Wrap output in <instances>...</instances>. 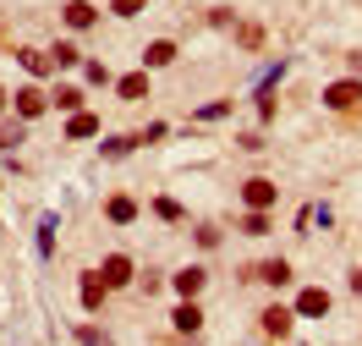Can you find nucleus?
<instances>
[{"label": "nucleus", "mask_w": 362, "mask_h": 346, "mask_svg": "<svg viewBox=\"0 0 362 346\" xmlns=\"http://www.w3.org/2000/svg\"><path fill=\"white\" fill-rule=\"evenodd\" d=\"M324 105H329V110H362V83H329V88H324Z\"/></svg>", "instance_id": "nucleus-1"}, {"label": "nucleus", "mask_w": 362, "mask_h": 346, "mask_svg": "<svg viewBox=\"0 0 362 346\" xmlns=\"http://www.w3.org/2000/svg\"><path fill=\"white\" fill-rule=\"evenodd\" d=\"M242 204L258 209V214H269V209H274V182H247V187H242Z\"/></svg>", "instance_id": "nucleus-2"}, {"label": "nucleus", "mask_w": 362, "mask_h": 346, "mask_svg": "<svg viewBox=\"0 0 362 346\" xmlns=\"http://www.w3.org/2000/svg\"><path fill=\"white\" fill-rule=\"evenodd\" d=\"M99 275H105V286H132V258H127V253H110Z\"/></svg>", "instance_id": "nucleus-3"}, {"label": "nucleus", "mask_w": 362, "mask_h": 346, "mask_svg": "<svg viewBox=\"0 0 362 346\" xmlns=\"http://www.w3.org/2000/svg\"><path fill=\"white\" fill-rule=\"evenodd\" d=\"M93 23H99V11H93L88 0H71L66 6V28L71 33H83V28H93Z\"/></svg>", "instance_id": "nucleus-4"}, {"label": "nucleus", "mask_w": 362, "mask_h": 346, "mask_svg": "<svg viewBox=\"0 0 362 346\" xmlns=\"http://www.w3.org/2000/svg\"><path fill=\"white\" fill-rule=\"evenodd\" d=\"M105 214H110L115 226H132V220H137V198H127V192H115L110 204H105Z\"/></svg>", "instance_id": "nucleus-5"}, {"label": "nucleus", "mask_w": 362, "mask_h": 346, "mask_svg": "<svg viewBox=\"0 0 362 346\" xmlns=\"http://www.w3.org/2000/svg\"><path fill=\"white\" fill-rule=\"evenodd\" d=\"M93 132H99V115H93V110H71L66 138H93Z\"/></svg>", "instance_id": "nucleus-6"}, {"label": "nucleus", "mask_w": 362, "mask_h": 346, "mask_svg": "<svg viewBox=\"0 0 362 346\" xmlns=\"http://www.w3.org/2000/svg\"><path fill=\"white\" fill-rule=\"evenodd\" d=\"M296 313H308V319H318V313H329V297H324L318 286H308V292L296 297Z\"/></svg>", "instance_id": "nucleus-7"}, {"label": "nucleus", "mask_w": 362, "mask_h": 346, "mask_svg": "<svg viewBox=\"0 0 362 346\" xmlns=\"http://www.w3.org/2000/svg\"><path fill=\"white\" fill-rule=\"evenodd\" d=\"M45 110H49V99H45L39 88H23V93H17V115H28V121H33V115H45Z\"/></svg>", "instance_id": "nucleus-8"}, {"label": "nucleus", "mask_w": 362, "mask_h": 346, "mask_svg": "<svg viewBox=\"0 0 362 346\" xmlns=\"http://www.w3.org/2000/svg\"><path fill=\"white\" fill-rule=\"evenodd\" d=\"M176 330H181V335H198V330H204V313H198L192 302H181V308H176Z\"/></svg>", "instance_id": "nucleus-9"}, {"label": "nucleus", "mask_w": 362, "mask_h": 346, "mask_svg": "<svg viewBox=\"0 0 362 346\" xmlns=\"http://www.w3.org/2000/svg\"><path fill=\"white\" fill-rule=\"evenodd\" d=\"M176 292H181L187 302H192L198 292H204V270H181V275H176Z\"/></svg>", "instance_id": "nucleus-10"}, {"label": "nucleus", "mask_w": 362, "mask_h": 346, "mask_svg": "<svg viewBox=\"0 0 362 346\" xmlns=\"http://www.w3.org/2000/svg\"><path fill=\"white\" fill-rule=\"evenodd\" d=\"M291 330V313L286 308H264V335H286Z\"/></svg>", "instance_id": "nucleus-11"}, {"label": "nucleus", "mask_w": 362, "mask_h": 346, "mask_svg": "<svg viewBox=\"0 0 362 346\" xmlns=\"http://www.w3.org/2000/svg\"><path fill=\"white\" fill-rule=\"evenodd\" d=\"M105 292H110V286H105V275H83V302H88V308H99V297H105Z\"/></svg>", "instance_id": "nucleus-12"}, {"label": "nucleus", "mask_w": 362, "mask_h": 346, "mask_svg": "<svg viewBox=\"0 0 362 346\" xmlns=\"http://www.w3.org/2000/svg\"><path fill=\"white\" fill-rule=\"evenodd\" d=\"M143 61H148V67H170V61H176V45H170V39H159V45H148Z\"/></svg>", "instance_id": "nucleus-13"}, {"label": "nucleus", "mask_w": 362, "mask_h": 346, "mask_svg": "<svg viewBox=\"0 0 362 346\" xmlns=\"http://www.w3.org/2000/svg\"><path fill=\"white\" fill-rule=\"evenodd\" d=\"M115 88H121V99H143V93H148V77H143V71H132V77H121Z\"/></svg>", "instance_id": "nucleus-14"}, {"label": "nucleus", "mask_w": 362, "mask_h": 346, "mask_svg": "<svg viewBox=\"0 0 362 346\" xmlns=\"http://www.w3.org/2000/svg\"><path fill=\"white\" fill-rule=\"evenodd\" d=\"M23 67L33 71V77H49V61L39 55V50H23Z\"/></svg>", "instance_id": "nucleus-15"}, {"label": "nucleus", "mask_w": 362, "mask_h": 346, "mask_svg": "<svg viewBox=\"0 0 362 346\" xmlns=\"http://www.w3.org/2000/svg\"><path fill=\"white\" fill-rule=\"evenodd\" d=\"M264 280H269V286H286V280H291V270L274 258V264H264Z\"/></svg>", "instance_id": "nucleus-16"}, {"label": "nucleus", "mask_w": 362, "mask_h": 346, "mask_svg": "<svg viewBox=\"0 0 362 346\" xmlns=\"http://www.w3.org/2000/svg\"><path fill=\"white\" fill-rule=\"evenodd\" d=\"M55 105H61V110H77V105H83V93H77V88H55Z\"/></svg>", "instance_id": "nucleus-17"}, {"label": "nucleus", "mask_w": 362, "mask_h": 346, "mask_svg": "<svg viewBox=\"0 0 362 346\" xmlns=\"http://www.w3.org/2000/svg\"><path fill=\"white\" fill-rule=\"evenodd\" d=\"M110 6H115V17H137V11L148 6V0H110Z\"/></svg>", "instance_id": "nucleus-18"}, {"label": "nucleus", "mask_w": 362, "mask_h": 346, "mask_svg": "<svg viewBox=\"0 0 362 346\" xmlns=\"http://www.w3.org/2000/svg\"><path fill=\"white\" fill-rule=\"evenodd\" d=\"M242 45H247V50H258V45H264V28H258V23H247V28H242Z\"/></svg>", "instance_id": "nucleus-19"}, {"label": "nucleus", "mask_w": 362, "mask_h": 346, "mask_svg": "<svg viewBox=\"0 0 362 346\" xmlns=\"http://www.w3.org/2000/svg\"><path fill=\"white\" fill-rule=\"evenodd\" d=\"M154 209L165 214V220H181V204H176V198H154Z\"/></svg>", "instance_id": "nucleus-20"}, {"label": "nucleus", "mask_w": 362, "mask_h": 346, "mask_svg": "<svg viewBox=\"0 0 362 346\" xmlns=\"http://www.w3.org/2000/svg\"><path fill=\"white\" fill-rule=\"evenodd\" d=\"M132 143H137V138H115V143H105V154H110V160H121V154H127Z\"/></svg>", "instance_id": "nucleus-21"}, {"label": "nucleus", "mask_w": 362, "mask_h": 346, "mask_svg": "<svg viewBox=\"0 0 362 346\" xmlns=\"http://www.w3.org/2000/svg\"><path fill=\"white\" fill-rule=\"evenodd\" d=\"M198 115H204V121H220V115H230V105H220V99H214V105H204Z\"/></svg>", "instance_id": "nucleus-22"}]
</instances>
